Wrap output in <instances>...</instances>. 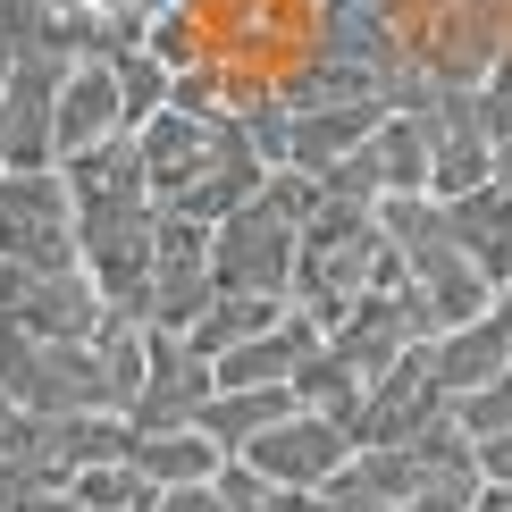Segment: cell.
<instances>
[{
	"label": "cell",
	"instance_id": "25",
	"mask_svg": "<svg viewBox=\"0 0 512 512\" xmlns=\"http://www.w3.org/2000/svg\"><path fill=\"white\" fill-rule=\"evenodd\" d=\"M9 512H84L76 487H26V496H9Z\"/></svg>",
	"mask_w": 512,
	"mask_h": 512
},
{
	"label": "cell",
	"instance_id": "15",
	"mask_svg": "<svg viewBox=\"0 0 512 512\" xmlns=\"http://www.w3.org/2000/svg\"><path fill=\"white\" fill-rule=\"evenodd\" d=\"M294 412H303V395H294V387H219V395L202 403V429L219 437L227 454H244L261 429H277V420H294Z\"/></svg>",
	"mask_w": 512,
	"mask_h": 512
},
{
	"label": "cell",
	"instance_id": "8",
	"mask_svg": "<svg viewBox=\"0 0 512 512\" xmlns=\"http://www.w3.org/2000/svg\"><path fill=\"white\" fill-rule=\"evenodd\" d=\"M429 202H462L479 185H496V152L504 143L487 135L479 93H429Z\"/></svg>",
	"mask_w": 512,
	"mask_h": 512
},
{
	"label": "cell",
	"instance_id": "7",
	"mask_svg": "<svg viewBox=\"0 0 512 512\" xmlns=\"http://www.w3.org/2000/svg\"><path fill=\"white\" fill-rule=\"evenodd\" d=\"M429 420H445V387L429 370V345H412L395 370H378L370 387H361V403L345 412V429H353V445H412Z\"/></svg>",
	"mask_w": 512,
	"mask_h": 512
},
{
	"label": "cell",
	"instance_id": "19",
	"mask_svg": "<svg viewBox=\"0 0 512 512\" xmlns=\"http://www.w3.org/2000/svg\"><path fill=\"white\" fill-rule=\"evenodd\" d=\"M152 496H160V487L143 479V462H135V454L76 471V504H84V512H152Z\"/></svg>",
	"mask_w": 512,
	"mask_h": 512
},
{
	"label": "cell",
	"instance_id": "2",
	"mask_svg": "<svg viewBox=\"0 0 512 512\" xmlns=\"http://www.w3.org/2000/svg\"><path fill=\"white\" fill-rule=\"evenodd\" d=\"M0 261H26V269H84L68 168H0Z\"/></svg>",
	"mask_w": 512,
	"mask_h": 512
},
{
	"label": "cell",
	"instance_id": "3",
	"mask_svg": "<svg viewBox=\"0 0 512 512\" xmlns=\"http://www.w3.org/2000/svg\"><path fill=\"white\" fill-rule=\"evenodd\" d=\"M101 286L84 269H26V261H0V336H42V345H84L101 336Z\"/></svg>",
	"mask_w": 512,
	"mask_h": 512
},
{
	"label": "cell",
	"instance_id": "14",
	"mask_svg": "<svg viewBox=\"0 0 512 512\" xmlns=\"http://www.w3.org/2000/svg\"><path fill=\"white\" fill-rule=\"evenodd\" d=\"M445 219H454V236L462 252L487 269V286H512V185H479V194H462V202H445Z\"/></svg>",
	"mask_w": 512,
	"mask_h": 512
},
{
	"label": "cell",
	"instance_id": "1",
	"mask_svg": "<svg viewBox=\"0 0 512 512\" xmlns=\"http://www.w3.org/2000/svg\"><path fill=\"white\" fill-rule=\"evenodd\" d=\"M378 219H387V236H395V252H403V286L437 311V336L462 328V319H487V311H496V286H487V269L462 252L445 202H429V194H387V202H378Z\"/></svg>",
	"mask_w": 512,
	"mask_h": 512
},
{
	"label": "cell",
	"instance_id": "13",
	"mask_svg": "<svg viewBox=\"0 0 512 512\" xmlns=\"http://www.w3.org/2000/svg\"><path fill=\"white\" fill-rule=\"evenodd\" d=\"M429 370H437L445 395H471V387H487V378H504V370H512V336H504V319L487 311V319H462V328L429 336Z\"/></svg>",
	"mask_w": 512,
	"mask_h": 512
},
{
	"label": "cell",
	"instance_id": "18",
	"mask_svg": "<svg viewBox=\"0 0 512 512\" xmlns=\"http://www.w3.org/2000/svg\"><path fill=\"white\" fill-rule=\"evenodd\" d=\"M370 160L387 177V194H429V118L420 110H387L370 135Z\"/></svg>",
	"mask_w": 512,
	"mask_h": 512
},
{
	"label": "cell",
	"instance_id": "6",
	"mask_svg": "<svg viewBox=\"0 0 512 512\" xmlns=\"http://www.w3.org/2000/svg\"><path fill=\"white\" fill-rule=\"evenodd\" d=\"M219 303V269H210V227L185 210H160V244H152V294H143V328H194Z\"/></svg>",
	"mask_w": 512,
	"mask_h": 512
},
{
	"label": "cell",
	"instance_id": "21",
	"mask_svg": "<svg viewBox=\"0 0 512 512\" xmlns=\"http://www.w3.org/2000/svg\"><path fill=\"white\" fill-rule=\"evenodd\" d=\"M445 412H454L462 437H496V429H512V370L487 378V387H471V395H445Z\"/></svg>",
	"mask_w": 512,
	"mask_h": 512
},
{
	"label": "cell",
	"instance_id": "9",
	"mask_svg": "<svg viewBox=\"0 0 512 512\" xmlns=\"http://www.w3.org/2000/svg\"><path fill=\"white\" fill-rule=\"evenodd\" d=\"M244 462H252L261 479H277V487H328V479L353 462V429H345L336 412H311V403H303L294 420H277V429L252 437Z\"/></svg>",
	"mask_w": 512,
	"mask_h": 512
},
{
	"label": "cell",
	"instance_id": "11",
	"mask_svg": "<svg viewBox=\"0 0 512 512\" xmlns=\"http://www.w3.org/2000/svg\"><path fill=\"white\" fill-rule=\"evenodd\" d=\"M59 168L84 160L93 143H110V135H135L126 126V93H118V51H101V59H76L68 84H59Z\"/></svg>",
	"mask_w": 512,
	"mask_h": 512
},
{
	"label": "cell",
	"instance_id": "12",
	"mask_svg": "<svg viewBox=\"0 0 512 512\" xmlns=\"http://www.w3.org/2000/svg\"><path fill=\"white\" fill-rule=\"evenodd\" d=\"M378 118H387V101H319V110H294L286 101V160L277 168L328 177V168H345L361 143L378 135Z\"/></svg>",
	"mask_w": 512,
	"mask_h": 512
},
{
	"label": "cell",
	"instance_id": "10",
	"mask_svg": "<svg viewBox=\"0 0 512 512\" xmlns=\"http://www.w3.org/2000/svg\"><path fill=\"white\" fill-rule=\"evenodd\" d=\"M135 135H143V168H152V202L177 210V202L202 185V168L219 160L227 118H202V110H185V101H168V110H160L152 126H135Z\"/></svg>",
	"mask_w": 512,
	"mask_h": 512
},
{
	"label": "cell",
	"instance_id": "27",
	"mask_svg": "<svg viewBox=\"0 0 512 512\" xmlns=\"http://www.w3.org/2000/svg\"><path fill=\"white\" fill-rule=\"evenodd\" d=\"M496 185H512V143H504V152H496Z\"/></svg>",
	"mask_w": 512,
	"mask_h": 512
},
{
	"label": "cell",
	"instance_id": "23",
	"mask_svg": "<svg viewBox=\"0 0 512 512\" xmlns=\"http://www.w3.org/2000/svg\"><path fill=\"white\" fill-rule=\"evenodd\" d=\"M152 512H227V496H219V479H202V487H160Z\"/></svg>",
	"mask_w": 512,
	"mask_h": 512
},
{
	"label": "cell",
	"instance_id": "20",
	"mask_svg": "<svg viewBox=\"0 0 512 512\" xmlns=\"http://www.w3.org/2000/svg\"><path fill=\"white\" fill-rule=\"evenodd\" d=\"M118 93H126V126H152L168 101H177V76H168L143 42H126L118 51Z\"/></svg>",
	"mask_w": 512,
	"mask_h": 512
},
{
	"label": "cell",
	"instance_id": "5",
	"mask_svg": "<svg viewBox=\"0 0 512 512\" xmlns=\"http://www.w3.org/2000/svg\"><path fill=\"white\" fill-rule=\"evenodd\" d=\"M429 336H437V311L420 303L412 286H378V294H361V303L328 328V353L370 387L378 370H395V361L412 353V345H429Z\"/></svg>",
	"mask_w": 512,
	"mask_h": 512
},
{
	"label": "cell",
	"instance_id": "17",
	"mask_svg": "<svg viewBox=\"0 0 512 512\" xmlns=\"http://www.w3.org/2000/svg\"><path fill=\"white\" fill-rule=\"evenodd\" d=\"M286 311H294V294H219V303H210L185 336H194V353L219 361V353H236L244 336H269Z\"/></svg>",
	"mask_w": 512,
	"mask_h": 512
},
{
	"label": "cell",
	"instance_id": "24",
	"mask_svg": "<svg viewBox=\"0 0 512 512\" xmlns=\"http://www.w3.org/2000/svg\"><path fill=\"white\" fill-rule=\"evenodd\" d=\"M479 479H487V487H512V429L479 437Z\"/></svg>",
	"mask_w": 512,
	"mask_h": 512
},
{
	"label": "cell",
	"instance_id": "26",
	"mask_svg": "<svg viewBox=\"0 0 512 512\" xmlns=\"http://www.w3.org/2000/svg\"><path fill=\"white\" fill-rule=\"evenodd\" d=\"M496 319H504V336H512V286H504V294H496Z\"/></svg>",
	"mask_w": 512,
	"mask_h": 512
},
{
	"label": "cell",
	"instance_id": "4",
	"mask_svg": "<svg viewBox=\"0 0 512 512\" xmlns=\"http://www.w3.org/2000/svg\"><path fill=\"white\" fill-rule=\"evenodd\" d=\"M294 261H303V227H286L261 194L210 227V269H219V294H294Z\"/></svg>",
	"mask_w": 512,
	"mask_h": 512
},
{
	"label": "cell",
	"instance_id": "22",
	"mask_svg": "<svg viewBox=\"0 0 512 512\" xmlns=\"http://www.w3.org/2000/svg\"><path fill=\"white\" fill-rule=\"evenodd\" d=\"M84 9H93L118 42H143V26H152V17H168V9H185V0H84Z\"/></svg>",
	"mask_w": 512,
	"mask_h": 512
},
{
	"label": "cell",
	"instance_id": "16",
	"mask_svg": "<svg viewBox=\"0 0 512 512\" xmlns=\"http://www.w3.org/2000/svg\"><path fill=\"white\" fill-rule=\"evenodd\" d=\"M135 462H143L152 487H202V479H219L236 454H227L210 429H168V437H135Z\"/></svg>",
	"mask_w": 512,
	"mask_h": 512
}]
</instances>
